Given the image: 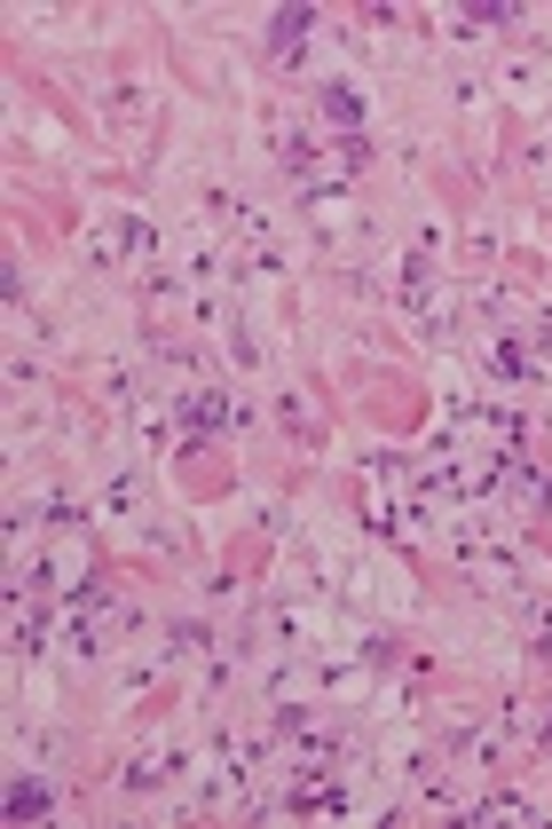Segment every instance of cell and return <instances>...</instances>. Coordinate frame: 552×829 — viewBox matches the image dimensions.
Wrapping results in <instances>:
<instances>
[{"mask_svg":"<svg viewBox=\"0 0 552 829\" xmlns=\"http://www.w3.org/2000/svg\"><path fill=\"white\" fill-rule=\"evenodd\" d=\"M9 814H16V821L48 814V790H40V782H16V790H9Z\"/></svg>","mask_w":552,"mask_h":829,"instance_id":"1","label":"cell"},{"mask_svg":"<svg viewBox=\"0 0 552 829\" xmlns=\"http://www.w3.org/2000/svg\"><path fill=\"white\" fill-rule=\"evenodd\" d=\"M324 111H331V127H355V119H363V103L348 96V87H331V96H324Z\"/></svg>","mask_w":552,"mask_h":829,"instance_id":"2","label":"cell"}]
</instances>
